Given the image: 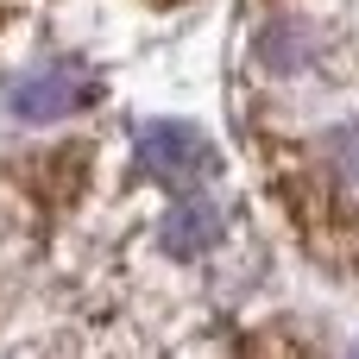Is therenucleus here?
<instances>
[{
  "mask_svg": "<svg viewBox=\"0 0 359 359\" xmlns=\"http://www.w3.org/2000/svg\"><path fill=\"white\" fill-rule=\"evenodd\" d=\"M88 101V76L69 69V63H50V69H25L0 88V114L6 120H25V126H44V120H63Z\"/></svg>",
  "mask_w": 359,
  "mask_h": 359,
  "instance_id": "f257e3e1",
  "label": "nucleus"
},
{
  "mask_svg": "<svg viewBox=\"0 0 359 359\" xmlns=\"http://www.w3.org/2000/svg\"><path fill=\"white\" fill-rule=\"evenodd\" d=\"M133 164L145 177H158V183H196L208 170V139L196 126H183V120H158V126H145L133 139Z\"/></svg>",
  "mask_w": 359,
  "mask_h": 359,
  "instance_id": "f03ea898",
  "label": "nucleus"
},
{
  "mask_svg": "<svg viewBox=\"0 0 359 359\" xmlns=\"http://www.w3.org/2000/svg\"><path fill=\"white\" fill-rule=\"evenodd\" d=\"M215 240H221V208H215V202L189 196L183 208L164 215V246H170V252H208Z\"/></svg>",
  "mask_w": 359,
  "mask_h": 359,
  "instance_id": "7ed1b4c3",
  "label": "nucleus"
},
{
  "mask_svg": "<svg viewBox=\"0 0 359 359\" xmlns=\"http://www.w3.org/2000/svg\"><path fill=\"white\" fill-rule=\"evenodd\" d=\"M328 164H334L341 183H353V189H359V120H347V126L328 133Z\"/></svg>",
  "mask_w": 359,
  "mask_h": 359,
  "instance_id": "20e7f679",
  "label": "nucleus"
},
{
  "mask_svg": "<svg viewBox=\"0 0 359 359\" xmlns=\"http://www.w3.org/2000/svg\"><path fill=\"white\" fill-rule=\"evenodd\" d=\"M19 6H25V0H0V19H6V13H19Z\"/></svg>",
  "mask_w": 359,
  "mask_h": 359,
  "instance_id": "39448f33",
  "label": "nucleus"
},
{
  "mask_svg": "<svg viewBox=\"0 0 359 359\" xmlns=\"http://www.w3.org/2000/svg\"><path fill=\"white\" fill-rule=\"evenodd\" d=\"M353 359H359V353H353Z\"/></svg>",
  "mask_w": 359,
  "mask_h": 359,
  "instance_id": "423d86ee",
  "label": "nucleus"
}]
</instances>
